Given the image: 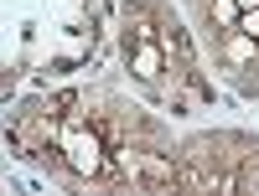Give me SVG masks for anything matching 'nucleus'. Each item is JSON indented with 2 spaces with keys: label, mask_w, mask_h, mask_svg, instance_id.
Returning <instances> with one entry per match:
<instances>
[{
  "label": "nucleus",
  "mask_w": 259,
  "mask_h": 196,
  "mask_svg": "<svg viewBox=\"0 0 259 196\" xmlns=\"http://www.w3.org/2000/svg\"><path fill=\"white\" fill-rule=\"evenodd\" d=\"M62 150H68L73 170H83V176L104 170V145H99V135H94L83 119H68V124H62Z\"/></svg>",
  "instance_id": "nucleus-1"
},
{
  "label": "nucleus",
  "mask_w": 259,
  "mask_h": 196,
  "mask_svg": "<svg viewBox=\"0 0 259 196\" xmlns=\"http://www.w3.org/2000/svg\"><path fill=\"white\" fill-rule=\"evenodd\" d=\"M130 73H135L140 83H156V78H161V47L140 41V47H135V57H130Z\"/></svg>",
  "instance_id": "nucleus-2"
},
{
  "label": "nucleus",
  "mask_w": 259,
  "mask_h": 196,
  "mask_svg": "<svg viewBox=\"0 0 259 196\" xmlns=\"http://www.w3.org/2000/svg\"><path fill=\"white\" fill-rule=\"evenodd\" d=\"M228 57H233V62H254V36H244L239 26H233V36H228Z\"/></svg>",
  "instance_id": "nucleus-3"
},
{
  "label": "nucleus",
  "mask_w": 259,
  "mask_h": 196,
  "mask_svg": "<svg viewBox=\"0 0 259 196\" xmlns=\"http://www.w3.org/2000/svg\"><path fill=\"white\" fill-rule=\"evenodd\" d=\"M212 16H218L223 26L233 31V26H239V0H212Z\"/></svg>",
  "instance_id": "nucleus-4"
},
{
  "label": "nucleus",
  "mask_w": 259,
  "mask_h": 196,
  "mask_svg": "<svg viewBox=\"0 0 259 196\" xmlns=\"http://www.w3.org/2000/svg\"><path fill=\"white\" fill-rule=\"evenodd\" d=\"M239 31L259 41V6H254V11H239Z\"/></svg>",
  "instance_id": "nucleus-5"
},
{
  "label": "nucleus",
  "mask_w": 259,
  "mask_h": 196,
  "mask_svg": "<svg viewBox=\"0 0 259 196\" xmlns=\"http://www.w3.org/2000/svg\"><path fill=\"white\" fill-rule=\"evenodd\" d=\"M254 6H259V0H239V11H254Z\"/></svg>",
  "instance_id": "nucleus-6"
}]
</instances>
